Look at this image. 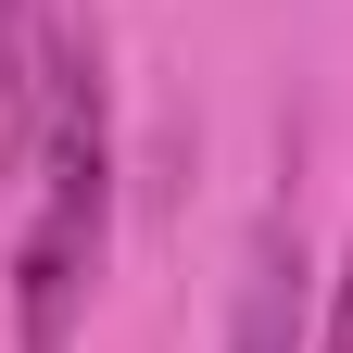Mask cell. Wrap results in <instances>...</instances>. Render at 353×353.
Segmentation results:
<instances>
[{
	"mask_svg": "<svg viewBox=\"0 0 353 353\" xmlns=\"http://www.w3.org/2000/svg\"><path fill=\"white\" fill-rule=\"evenodd\" d=\"M101 51V26H88V0H0V114H38L51 88Z\"/></svg>",
	"mask_w": 353,
	"mask_h": 353,
	"instance_id": "obj_3",
	"label": "cell"
},
{
	"mask_svg": "<svg viewBox=\"0 0 353 353\" xmlns=\"http://www.w3.org/2000/svg\"><path fill=\"white\" fill-rule=\"evenodd\" d=\"M316 353H353V252H341V278H328V328H316Z\"/></svg>",
	"mask_w": 353,
	"mask_h": 353,
	"instance_id": "obj_4",
	"label": "cell"
},
{
	"mask_svg": "<svg viewBox=\"0 0 353 353\" xmlns=\"http://www.w3.org/2000/svg\"><path fill=\"white\" fill-rule=\"evenodd\" d=\"M26 152V228H13V353H76L88 290L114 252V101H101V51H88L51 101L13 126Z\"/></svg>",
	"mask_w": 353,
	"mask_h": 353,
	"instance_id": "obj_1",
	"label": "cell"
},
{
	"mask_svg": "<svg viewBox=\"0 0 353 353\" xmlns=\"http://www.w3.org/2000/svg\"><path fill=\"white\" fill-rule=\"evenodd\" d=\"M228 353H316V265H303V228H290V214H265L252 252H240Z\"/></svg>",
	"mask_w": 353,
	"mask_h": 353,
	"instance_id": "obj_2",
	"label": "cell"
}]
</instances>
